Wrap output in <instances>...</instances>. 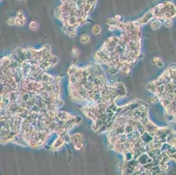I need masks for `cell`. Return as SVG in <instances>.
<instances>
[{"label": "cell", "instance_id": "cell-11", "mask_svg": "<svg viewBox=\"0 0 176 175\" xmlns=\"http://www.w3.org/2000/svg\"><path fill=\"white\" fill-rule=\"evenodd\" d=\"M152 63L159 68H164L165 67V63L163 62V60L160 56H154L152 59Z\"/></svg>", "mask_w": 176, "mask_h": 175}, {"label": "cell", "instance_id": "cell-17", "mask_svg": "<svg viewBox=\"0 0 176 175\" xmlns=\"http://www.w3.org/2000/svg\"><path fill=\"white\" fill-rule=\"evenodd\" d=\"M6 23H7V25L10 26H16V19H15V17H9L7 19H6Z\"/></svg>", "mask_w": 176, "mask_h": 175}, {"label": "cell", "instance_id": "cell-7", "mask_svg": "<svg viewBox=\"0 0 176 175\" xmlns=\"http://www.w3.org/2000/svg\"><path fill=\"white\" fill-rule=\"evenodd\" d=\"M70 144H72L73 148L75 149V151H76V152L82 151L84 147L83 134L80 132H75V133L72 134L70 137Z\"/></svg>", "mask_w": 176, "mask_h": 175}, {"label": "cell", "instance_id": "cell-1", "mask_svg": "<svg viewBox=\"0 0 176 175\" xmlns=\"http://www.w3.org/2000/svg\"><path fill=\"white\" fill-rule=\"evenodd\" d=\"M8 55L19 86L0 96V144L41 149L54 135L70 138L83 118L62 109L63 77L49 73L59 62L50 46L18 47Z\"/></svg>", "mask_w": 176, "mask_h": 175}, {"label": "cell", "instance_id": "cell-4", "mask_svg": "<svg viewBox=\"0 0 176 175\" xmlns=\"http://www.w3.org/2000/svg\"><path fill=\"white\" fill-rule=\"evenodd\" d=\"M146 89L158 99L167 123L176 125V64L164 68L161 75L146 84Z\"/></svg>", "mask_w": 176, "mask_h": 175}, {"label": "cell", "instance_id": "cell-2", "mask_svg": "<svg viewBox=\"0 0 176 175\" xmlns=\"http://www.w3.org/2000/svg\"><path fill=\"white\" fill-rule=\"evenodd\" d=\"M67 75L69 99L80 107L115 105L126 96L127 88L124 83L109 82L105 69L97 62L83 67L71 65Z\"/></svg>", "mask_w": 176, "mask_h": 175}, {"label": "cell", "instance_id": "cell-12", "mask_svg": "<svg viewBox=\"0 0 176 175\" xmlns=\"http://www.w3.org/2000/svg\"><path fill=\"white\" fill-rule=\"evenodd\" d=\"M79 41H80V43L83 44V45H87L88 44L90 41H91V38H90V35L88 34V33H83L80 38H79Z\"/></svg>", "mask_w": 176, "mask_h": 175}, {"label": "cell", "instance_id": "cell-13", "mask_svg": "<svg viewBox=\"0 0 176 175\" xmlns=\"http://www.w3.org/2000/svg\"><path fill=\"white\" fill-rule=\"evenodd\" d=\"M91 32L95 36H99L102 33V27L98 24H95L91 27Z\"/></svg>", "mask_w": 176, "mask_h": 175}, {"label": "cell", "instance_id": "cell-21", "mask_svg": "<svg viewBox=\"0 0 176 175\" xmlns=\"http://www.w3.org/2000/svg\"><path fill=\"white\" fill-rule=\"evenodd\" d=\"M0 1H1V0H0Z\"/></svg>", "mask_w": 176, "mask_h": 175}, {"label": "cell", "instance_id": "cell-8", "mask_svg": "<svg viewBox=\"0 0 176 175\" xmlns=\"http://www.w3.org/2000/svg\"><path fill=\"white\" fill-rule=\"evenodd\" d=\"M153 14H152V9H150L149 11H147L145 12L144 15L142 17H140L139 19H137L136 20H134L136 22V24L138 26H140V27H142L143 26H145L146 24H149L150 21L152 19H153Z\"/></svg>", "mask_w": 176, "mask_h": 175}, {"label": "cell", "instance_id": "cell-20", "mask_svg": "<svg viewBox=\"0 0 176 175\" xmlns=\"http://www.w3.org/2000/svg\"><path fill=\"white\" fill-rule=\"evenodd\" d=\"M19 1H23V0H19Z\"/></svg>", "mask_w": 176, "mask_h": 175}, {"label": "cell", "instance_id": "cell-19", "mask_svg": "<svg viewBox=\"0 0 176 175\" xmlns=\"http://www.w3.org/2000/svg\"><path fill=\"white\" fill-rule=\"evenodd\" d=\"M113 18H114L116 20L122 21V16H121V15H118H118H115L114 17H113Z\"/></svg>", "mask_w": 176, "mask_h": 175}, {"label": "cell", "instance_id": "cell-9", "mask_svg": "<svg viewBox=\"0 0 176 175\" xmlns=\"http://www.w3.org/2000/svg\"><path fill=\"white\" fill-rule=\"evenodd\" d=\"M16 19V26H19V27H21V26H24L25 25H26L27 23V19H26V15L24 13V11L21 10H18L17 12H16V15L14 16Z\"/></svg>", "mask_w": 176, "mask_h": 175}, {"label": "cell", "instance_id": "cell-10", "mask_svg": "<svg viewBox=\"0 0 176 175\" xmlns=\"http://www.w3.org/2000/svg\"><path fill=\"white\" fill-rule=\"evenodd\" d=\"M149 26L152 30L156 31V30H159L162 26V22L160 19H153L150 21L149 23Z\"/></svg>", "mask_w": 176, "mask_h": 175}, {"label": "cell", "instance_id": "cell-6", "mask_svg": "<svg viewBox=\"0 0 176 175\" xmlns=\"http://www.w3.org/2000/svg\"><path fill=\"white\" fill-rule=\"evenodd\" d=\"M70 144V139L66 137H56L54 139L52 144L49 145L48 149L51 152H58L64 148L67 144Z\"/></svg>", "mask_w": 176, "mask_h": 175}, {"label": "cell", "instance_id": "cell-14", "mask_svg": "<svg viewBox=\"0 0 176 175\" xmlns=\"http://www.w3.org/2000/svg\"><path fill=\"white\" fill-rule=\"evenodd\" d=\"M28 29L32 32H37L40 29V24L36 20H32L28 24Z\"/></svg>", "mask_w": 176, "mask_h": 175}, {"label": "cell", "instance_id": "cell-15", "mask_svg": "<svg viewBox=\"0 0 176 175\" xmlns=\"http://www.w3.org/2000/svg\"><path fill=\"white\" fill-rule=\"evenodd\" d=\"M174 25V19H165L162 21V26H165L166 28H170Z\"/></svg>", "mask_w": 176, "mask_h": 175}, {"label": "cell", "instance_id": "cell-5", "mask_svg": "<svg viewBox=\"0 0 176 175\" xmlns=\"http://www.w3.org/2000/svg\"><path fill=\"white\" fill-rule=\"evenodd\" d=\"M152 11L153 18L160 19L161 22L165 19H174L176 18V5L169 1L156 5L152 8Z\"/></svg>", "mask_w": 176, "mask_h": 175}, {"label": "cell", "instance_id": "cell-3", "mask_svg": "<svg viewBox=\"0 0 176 175\" xmlns=\"http://www.w3.org/2000/svg\"><path fill=\"white\" fill-rule=\"evenodd\" d=\"M115 28L120 34L109 37L103 43L94 53V62L106 67L110 75L126 77L141 58V27L133 20L119 21Z\"/></svg>", "mask_w": 176, "mask_h": 175}, {"label": "cell", "instance_id": "cell-16", "mask_svg": "<svg viewBox=\"0 0 176 175\" xmlns=\"http://www.w3.org/2000/svg\"><path fill=\"white\" fill-rule=\"evenodd\" d=\"M118 22H119V21L116 20L114 18H109V19H107L105 20V23L108 25V26H116V25L118 24Z\"/></svg>", "mask_w": 176, "mask_h": 175}, {"label": "cell", "instance_id": "cell-18", "mask_svg": "<svg viewBox=\"0 0 176 175\" xmlns=\"http://www.w3.org/2000/svg\"><path fill=\"white\" fill-rule=\"evenodd\" d=\"M80 55V50L77 47H73L72 48V56L74 58H77Z\"/></svg>", "mask_w": 176, "mask_h": 175}]
</instances>
